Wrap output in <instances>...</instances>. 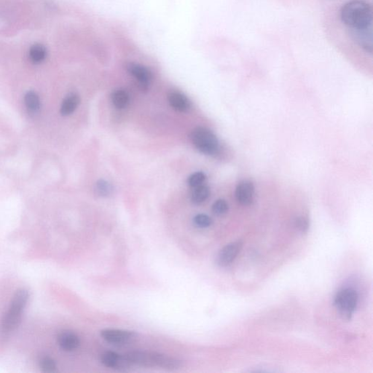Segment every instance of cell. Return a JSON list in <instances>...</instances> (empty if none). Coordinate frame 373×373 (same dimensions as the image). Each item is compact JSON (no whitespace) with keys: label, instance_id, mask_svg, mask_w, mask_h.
I'll use <instances>...</instances> for the list:
<instances>
[{"label":"cell","instance_id":"1","mask_svg":"<svg viewBox=\"0 0 373 373\" xmlns=\"http://www.w3.org/2000/svg\"><path fill=\"white\" fill-rule=\"evenodd\" d=\"M342 22L351 30L367 28L373 26V9L364 0H351L341 7Z\"/></svg>","mask_w":373,"mask_h":373},{"label":"cell","instance_id":"2","mask_svg":"<svg viewBox=\"0 0 373 373\" xmlns=\"http://www.w3.org/2000/svg\"><path fill=\"white\" fill-rule=\"evenodd\" d=\"M131 365L146 367V368H159L167 371H174L181 367V361L151 351H135L125 354Z\"/></svg>","mask_w":373,"mask_h":373},{"label":"cell","instance_id":"3","mask_svg":"<svg viewBox=\"0 0 373 373\" xmlns=\"http://www.w3.org/2000/svg\"><path fill=\"white\" fill-rule=\"evenodd\" d=\"M29 300V292L21 289L15 294L8 309L1 319L0 333L2 335L10 334L19 326L23 313Z\"/></svg>","mask_w":373,"mask_h":373},{"label":"cell","instance_id":"4","mask_svg":"<svg viewBox=\"0 0 373 373\" xmlns=\"http://www.w3.org/2000/svg\"><path fill=\"white\" fill-rule=\"evenodd\" d=\"M190 139L195 148L204 154L212 155L219 150V142L215 133L204 127H198L191 132Z\"/></svg>","mask_w":373,"mask_h":373},{"label":"cell","instance_id":"5","mask_svg":"<svg viewBox=\"0 0 373 373\" xmlns=\"http://www.w3.org/2000/svg\"><path fill=\"white\" fill-rule=\"evenodd\" d=\"M358 303L357 292L351 288L341 289L337 293L334 303L342 319H351Z\"/></svg>","mask_w":373,"mask_h":373},{"label":"cell","instance_id":"6","mask_svg":"<svg viewBox=\"0 0 373 373\" xmlns=\"http://www.w3.org/2000/svg\"><path fill=\"white\" fill-rule=\"evenodd\" d=\"M101 336L110 343L115 345H125L136 341L138 335L134 332L127 330L107 329L101 332Z\"/></svg>","mask_w":373,"mask_h":373},{"label":"cell","instance_id":"7","mask_svg":"<svg viewBox=\"0 0 373 373\" xmlns=\"http://www.w3.org/2000/svg\"><path fill=\"white\" fill-rule=\"evenodd\" d=\"M242 248V242H235L227 244L219 251L217 257V263L221 267H226L234 261Z\"/></svg>","mask_w":373,"mask_h":373},{"label":"cell","instance_id":"8","mask_svg":"<svg viewBox=\"0 0 373 373\" xmlns=\"http://www.w3.org/2000/svg\"><path fill=\"white\" fill-rule=\"evenodd\" d=\"M126 68L130 75L139 82L142 90H147L153 79V75L149 69L142 65L135 63H128Z\"/></svg>","mask_w":373,"mask_h":373},{"label":"cell","instance_id":"9","mask_svg":"<svg viewBox=\"0 0 373 373\" xmlns=\"http://www.w3.org/2000/svg\"><path fill=\"white\" fill-rule=\"evenodd\" d=\"M101 362L107 368L115 370H125L131 366L125 355L107 351L101 356Z\"/></svg>","mask_w":373,"mask_h":373},{"label":"cell","instance_id":"10","mask_svg":"<svg viewBox=\"0 0 373 373\" xmlns=\"http://www.w3.org/2000/svg\"><path fill=\"white\" fill-rule=\"evenodd\" d=\"M351 34L356 43L366 52H373V26L367 28L351 30Z\"/></svg>","mask_w":373,"mask_h":373},{"label":"cell","instance_id":"11","mask_svg":"<svg viewBox=\"0 0 373 373\" xmlns=\"http://www.w3.org/2000/svg\"><path fill=\"white\" fill-rule=\"evenodd\" d=\"M254 186L248 180L241 182L236 189V198L238 202L243 206H248L254 199Z\"/></svg>","mask_w":373,"mask_h":373},{"label":"cell","instance_id":"12","mask_svg":"<svg viewBox=\"0 0 373 373\" xmlns=\"http://www.w3.org/2000/svg\"><path fill=\"white\" fill-rule=\"evenodd\" d=\"M58 343L64 351H72L78 348L80 340L74 332L65 330L58 336Z\"/></svg>","mask_w":373,"mask_h":373},{"label":"cell","instance_id":"13","mask_svg":"<svg viewBox=\"0 0 373 373\" xmlns=\"http://www.w3.org/2000/svg\"><path fill=\"white\" fill-rule=\"evenodd\" d=\"M168 99L170 105L177 111L186 112L190 107V103L188 98L180 92H171L168 94Z\"/></svg>","mask_w":373,"mask_h":373},{"label":"cell","instance_id":"14","mask_svg":"<svg viewBox=\"0 0 373 373\" xmlns=\"http://www.w3.org/2000/svg\"><path fill=\"white\" fill-rule=\"evenodd\" d=\"M80 97L75 93H71L63 100L61 107V113L63 116H67L75 112L80 104Z\"/></svg>","mask_w":373,"mask_h":373},{"label":"cell","instance_id":"15","mask_svg":"<svg viewBox=\"0 0 373 373\" xmlns=\"http://www.w3.org/2000/svg\"><path fill=\"white\" fill-rule=\"evenodd\" d=\"M47 48L45 45L41 43H35L31 45L29 52V58L32 63H42L47 57Z\"/></svg>","mask_w":373,"mask_h":373},{"label":"cell","instance_id":"16","mask_svg":"<svg viewBox=\"0 0 373 373\" xmlns=\"http://www.w3.org/2000/svg\"><path fill=\"white\" fill-rule=\"evenodd\" d=\"M112 104L118 109H124L128 106L129 103V95L123 89L115 90L112 94Z\"/></svg>","mask_w":373,"mask_h":373},{"label":"cell","instance_id":"17","mask_svg":"<svg viewBox=\"0 0 373 373\" xmlns=\"http://www.w3.org/2000/svg\"><path fill=\"white\" fill-rule=\"evenodd\" d=\"M191 195V200L195 204H200L204 203L210 195V190L207 186H195Z\"/></svg>","mask_w":373,"mask_h":373},{"label":"cell","instance_id":"18","mask_svg":"<svg viewBox=\"0 0 373 373\" xmlns=\"http://www.w3.org/2000/svg\"><path fill=\"white\" fill-rule=\"evenodd\" d=\"M24 101H25L27 108L30 112L36 113L39 111L40 108V100L35 92H31V91L27 92L24 97Z\"/></svg>","mask_w":373,"mask_h":373},{"label":"cell","instance_id":"19","mask_svg":"<svg viewBox=\"0 0 373 373\" xmlns=\"http://www.w3.org/2000/svg\"><path fill=\"white\" fill-rule=\"evenodd\" d=\"M95 192L99 196L107 197L112 192V186L105 180H99L95 185Z\"/></svg>","mask_w":373,"mask_h":373},{"label":"cell","instance_id":"20","mask_svg":"<svg viewBox=\"0 0 373 373\" xmlns=\"http://www.w3.org/2000/svg\"><path fill=\"white\" fill-rule=\"evenodd\" d=\"M39 366L44 373H54L56 369V364L51 357H43L39 362Z\"/></svg>","mask_w":373,"mask_h":373},{"label":"cell","instance_id":"21","mask_svg":"<svg viewBox=\"0 0 373 373\" xmlns=\"http://www.w3.org/2000/svg\"><path fill=\"white\" fill-rule=\"evenodd\" d=\"M228 211V204L223 199H219L215 201L212 206V212L218 216H222Z\"/></svg>","mask_w":373,"mask_h":373},{"label":"cell","instance_id":"22","mask_svg":"<svg viewBox=\"0 0 373 373\" xmlns=\"http://www.w3.org/2000/svg\"><path fill=\"white\" fill-rule=\"evenodd\" d=\"M206 180V175L204 173L199 171V172L194 173L188 178L187 183L189 186L192 187H195L201 186Z\"/></svg>","mask_w":373,"mask_h":373},{"label":"cell","instance_id":"23","mask_svg":"<svg viewBox=\"0 0 373 373\" xmlns=\"http://www.w3.org/2000/svg\"><path fill=\"white\" fill-rule=\"evenodd\" d=\"M193 222L197 227L205 228L212 224V219L208 215L200 214L194 218Z\"/></svg>","mask_w":373,"mask_h":373},{"label":"cell","instance_id":"24","mask_svg":"<svg viewBox=\"0 0 373 373\" xmlns=\"http://www.w3.org/2000/svg\"><path fill=\"white\" fill-rule=\"evenodd\" d=\"M295 227L302 233H306L309 230V222L307 218L304 217H298L295 221Z\"/></svg>","mask_w":373,"mask_h":373}]
</instances>
